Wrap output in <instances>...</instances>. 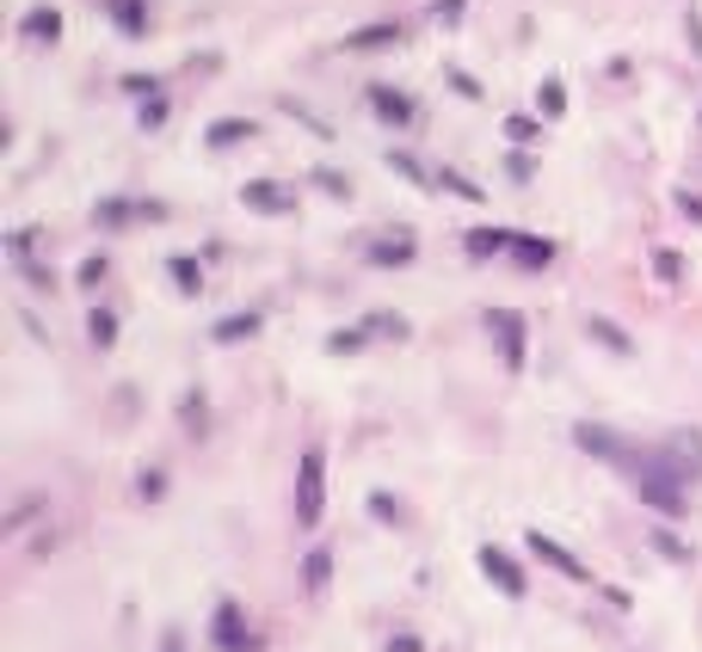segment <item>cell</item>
<instances>
[{
	"mask_svg": "<svg viewBox=\"0 0 702 652\" xmlns=\"http://www.w3.org/2000/svg\"><path fill=\"white\" fill-rule=\"evenodd\" d=\"M573 443L586 456H598V462L616 468L640 505H654V512H666V517H678L690 505V481H684V468L671 462L666 443H635V437L610 431V425H592V419L573 425Z\"/></svg>",
	"mask_w": 702,
	"mask_h": 652,
	"instance_id": "6da1fadb",
	"label": "cell"
},
{
	"mask_svg": "<svg viewBox=\"0 0 702 652\" xmlns=\"http://www.w3.org/2000/svg\"><path fill=\"white\" fill-rule=\"evenodd\" d=\"M487 339H493V351H500V370L505 375H524V351H531V321L517 308H487Z\"/></svg>",
	"mask_w": 702,
	"mask_h": 652,
	"instance_id": "7a4b0ae2",
	"label": "cell"
},
{
	"mask_svg": "<svg viewBox=\"0 0 702 652\" xmlns=\"http://www.w3.org/2000/svg\"><path fill=\"white\" fill-rule=\"evenodd\" d=\"M321 512H327V456L302 450V462H297V529H321Z\"/></svg>",
	"mask_w": 702,
	"mask_h": 652,
	"instance_id": "3957f363",
	"label": "cell"
},
{
	"mask_svg": "<svg viewBox=\"0 0 702 652\" xmlns=\"http://www.w3.org/2000/svg\"><path fill=\"white\" fill-rule=\"evenodd\" d=\"M172 210L160 198H105L93 210V222L99 228H130V222H167Z\"/></svg>",
	"mask_w": 702,
	"mask_h": 652,
	"instance_id": "277c9868",
	"label": "cell"
},
{
	"mask_svg": "<svg viewBox=\"0 0 702 652\" xmlns=\"http://www.w3.org/2000/svg\"><path fill=\"white\" fill-rule=\"evenodd\" d=\"M531 554L543 560V566H555V573L567 578V585H592V566L573 554V548H561L555 536H543V529H531Z\"/></svg>",
	"mask_w": 702,
	"mask_h": 652,
	"instance_id": "5b68a950",
	"label": "cell"
},
{
	"mask_svg": "<svg viewBox=\"0 0 702 652\" xmlns=\"http://www.w3.org/2000/svg\"><path fill=\"white\" fill-rule=\"evenodd\" d=\"M210 640H216V652H259V634L247 628L241 604H216V621H210Z\"/></svg>",
	"mask_w": 702,
	"mask_h": 652,
	"instance_id": "8992f818",
	"label": "cell"
},
{
	"mask_svg": "<svg viewBox=\"0 0 702 652\" xmlns=\"http://www.w3.org/2000/svg\"><path fill=\"white\" fill-rule=\"evenodd\" d=\"M475 560H481L487 585H500L505 597H524V591H531V578H524V566H517V560L505 554V548H493V542H487V548H481V554H475Z\"/></svg>",
	"mask_w": 702,
	"mask_h": 652,
	"instance_id": "52a82bcc",
	"label": "cell"
},
{
	"mask_svg": "<svg viewBox=\"0 0 702 652\" xmlns=\"http://www.w3.org/2000/svg\"><path fill=\"white\" fill-rule=\"evenodd\" d=\"M241 203L259 210V216H290V210H297V191L271 186V179H247V186H241Z\"/></svg>",
	"mask_w": 702,
	"mask_h": 652,
	"instance_id": "ba28073f",
	"label": "cell"
},
{
	"mask_svg": "<svg viewBox=\"0 0 702 652\" xmlns=\"http://www.w3.org/2000/svg\"><path fill=\"white\" fill-rule=\"evenodd\" d=\"M370 111L382 117V124H394V130H406L413 117H420V105L406 93H394V87H370Z\"/></svg>",
	"mask_w": 702,
	"mask_h": 652,
	"instance_id": "9c48e42d",
	"label": "cell"
},
{
	"mask_svg": "<svg viewBox=\"0 0 702 652\" xmlns=\"http://www.w3.org/2000/svg\"><path fill=\"white\" fill-rule=\"evenodd\" d=\"M512 265L517 271H548V265H555V240H543V234H512Z\"/></svg>",
	"mask_w": 702,
	"mask_h": 652,
	"instance_id": "30bf717a",
	"label": "cell"
},
{
	"mask_svg": "<svg viewBox=\"0 0 702 652\" xmlns=\"http://www.w3.org/2000/svg\"><path fill=\"white\" fill-rule=\"evenodd\" d=\"M666 450H671V462L684 468V481L697 486V481H702V431H671Z\"/></svg>",
	"mask_w": 702,
	"mask_h": 652,
	"instance_id": "8fae6325",
	"label": "cell"
},
{
	"mask_svg": "<svg viewBox=\"0 0 702 652\" xmlns=\"http://www.w3.org/2000/svg\"><path fill=\"white\" fill-rule=\"evenodd\" d=\"M413 234H382V240H370V265L376 271H389V265H413Z\"/></svg>",
	"mask_w": 702,
	"mask_h": 652,
	"instance_id": "7c38bea8",
	"label": "cell"
},
{
	"mask_svg": "<svg viewBox=\"0 0 702 652\" xmlns=\"http://www.w3.org/2000/svg\"><path fill=\"white\" fill-rule=\"evenodd\" d=\"M253 130H259L253 117H216V124L203 130V142H210V148L222 155V148H241V142H253Z\"/></svg>",
	"mask_w": 702,
	"mask_h": 652,
	"instance_id": "4fadbf2b",
	"label": "cell"
},
{
	"mask_svg": "<svg viewBox=\"0 0 702 652\" xmlns=\"http://www.w3.org/2000/svg\"><path fill=\"white\" fill-rule=\"evenodd\" d=\"M586 339H598L604 351H616V358H635V339H628L610 314H592V321H586Z\"/></svg>",
	"mask_w": 702,
	"mask_h": 652,
	"instance_id": "5bb4252c",
	"label": "cell"
},
{
	"mask_svg": "<svg viewBox=\"0 0 702 652\" xmlns=\"http://www.w3.org/2000/svg\"><path fill=\"white\" fill-rule=\"evenodd\" d=\"M19 32H25V44H56V37H63V13H56V7H32Z\"/></svg>",
	"mask_w": 702,
	"mask_h": 652,
	"instance_id": "9a60e30c",
	"label": "cell"
},
{
	"mask_svg": "<svg viewBox=\"0 0 702 652\" xmlns=\"http://www.w3.org/2000/svg\"><path fill=\"white\" fill-rule=\"evenodd\" d=\"M512 234L517 228H475L463 247H468V259H493V252H512Z\"/></svg>",
	"mask_w": 702,
	"mask_h": 652,
	"instance_id": "2e32d148",
	"label": "cell"
},
{
	"mask_svg": "<svg viewBox=\"0 0 702 652\" xmlns=\"http://www.w3.org/2000/svg\"><path fill=\"white\" fill-rule=\"evenodd\" d=\"M253 333H259V314H222V321L216 326H210V339H216V345H241V339H253Z\"/></svg>",
	"mask_w": 702,
	"mask_h": 652,
	"instance_id": "e0dca14e",
	"label": "cell"
},
{
	"mask_svg": "<svg viewBox=\"0 0 702 652\" xmlns=\"http://www.w3.org/2000/svg\"><path fill=\"white\" fill-rule=\"evenodd\" d=\"M401 25H364V32H352V37H345V49H394V44H401Z\"/></svg>",
	"mask_w": 702,
	"mask_h": 652,
	"instance_id": "ac0fdd59",
	"label": "cell"
},
{
	"mask_svg": "<svg viewBox=\"0 0 702 652\" xmlns=\"http://www.w3.org/2000/svg\"><path fill=\"white\" fill-rule=\"evenodd\" d=\"M105 13L118 19V32H124V37H142V32H148V13H142V0H105Z\"/></svg>",
	"mask_w": 702,
	"mask_h": 652,
	"instance_id": "d6986e66",
	"label": "cell"
},
{
	"mask_svg": "<svg viewBox=\"0 0 702 652\" xmlns=\"http://www.w3.org/2000/svg\"><path fill=\"white\" fill-rule=\"evenodd\" d=\"M327 578H333V554H327V548H309V560H302V585L321 597V591H327Z\"/></svg>",
	"mask_w": 702,
	"mask_h": 652,
	"instance_id": "ffe728a7",
	"label": "cell"
},
{
	"mask_svg": "<svg viewBox=\"0 0 702 652\" xmlns=\"http://www.w3.org/2000/svg\"><path fill=\"white\" fill-rule=\"evenodd\" d=\"M167 271H172V290H179V295H198L203 290V265L186 259V252H179V259H167Z\"/></svg>",
	"mask_w": 702,
	"mask_h": 652,
	"instance_id": "44dd1931",
	"label": "cell"
},
{
	"mask_svg": "<svg viewBox=\"0 0 702 652\" xmlns=\"http://www.w3.org/2000/svg\"><path fill=\"white\" fill-rule=\"evenodd\" d=\"M87 339H93V351H111V345H118V314L93 308V314H87Z\"/></svg>",
	"mask_w": 702,
	"mask_h": 652,
	"instance_id": "7402d4cb",
	"label": "cell"
},
{
	"mask_svg": "<svg viewBox=\"0 0 702 652\" xmlns=\"http://www.w3.org/2000/svg\"><path fill=\"white\" fill-rule=\"evenodd\" d=\"M389 167L401 172L406 186H420V191H437V172H425V167H420V160H413V155H394V148H389Z\"/></svg>",
	"mask_w": 702,
	"mask_h": 652,
	"instance_id": "603a6c76",
	"label": "cell"
},
{
	"mask_svg": "<svg viewBox=\"0 0 702 652\" xmlns=\"http://www.w3.org/2000/svg\"><path fill=\"white\" fill-rule=\"evenodd\" d=\"M364 333H370V339H394V345H401L413 326H406V314H370V321H364Z\"/></svg>",
	"mask_w": 702,
	"mask_h": 652,
	"instance_id": "cb8c5ba5",
	"label": "cell"
},
{
	"mask_svg": "<svg viewBox=\"0 0 702 652\" xmlns=\"http://www.w3.org/2000/svg\"><path fill=\"white\" fill-rule=\"evenodd\" d=\"M370 517H376V524H389V529H401L406 524V505H401V498H389V493H370Z\"/></svg>",
	"mask_w": 702,
	"mask_h": 652,
	"instance_id": "d4e9b609",
	"label": "cell"
},
{
	"mask_svg": "<svg viewBox=\"0 0 702 652\" xmlns=\"http://www.w3.org/2000/svg\"><path fill=\"white\" fill-rule=\"evenodd\" d=\"M437 191H456V198H463V203H481V198H487V191L475 186V179H463V172H450V167L437 172Z\"/></svg>",
	"mask_w": 702,
	"mask_h": 652,
	"instance_id": "484cf974",
	"label": "cell"
},
{
	"mask_svg": "<svg viewBox=\"0 0 702 652\" xmlns=\"http://www.w3.org/2000/svg\"><path fill=\"white\" fill-rule=\"evenodd\" d=\"M314 186L327 191V198H345V203H352V179H345V172H333V167H321V172H314Z\"/></svg>",
	"mask_w": 702,
	"mask_h": 652,
	"instance_id": "4316f807",
	"label": "cell"
},
{
	"mask_svg": "<svg viewBox=\"0 0 702 652\" xmlns=\"http://www.w3.org/2000/svg\"><path fill=\"white\" fill-rule=\"evenodd\" d=\"M364 345H370V333H364V326H352V333H333L327 351H333V358H345V351H364Z\"/></svg>",
	"mask_w": 702,
	"mask_h": 652,
	"instance_id": "83f0119b",
	"label": "cell"
},
{
	"mask_svg": "<svg viewBox=\"0 0 702 652\" xmlns=\"http://www.w3.org/2000/svg\"><path fill=\"white\" fill-rule=\"evenodd\" d=\"M505 136H512L517 148H531V142L543 136V124H536V117H505Z\"/></svg>",
	"mask_w": 702,
	"mask_h": 652,
	"instance_id": "f1b7e54d",
	"label": "cell"
},
{
	"mask_svg": "<svg viewBox=\"0 0 702 652\" xmlns=\"http://www.w3.org/2000/svg\"><path fill=\"white\" fill-rule=\"evenodd\" d=\"M654 548H659V554H666V560H678V566H690V548L678 542L671 529H654Z\"/></svg>",
	"mask_w": 702,
	"mask_h": 652,
	"instance_id": "f546056e",
	"label": "cell"
},
{
	"mask_svg": "<svg viewBox=\"0 0 702 652\" xmlns=\"http://www.w3.org/2000/svg\"><path fill=\"white\" fill-rule=\"evenodd\" d=\"M654 271H659V278H666V283H678V278H684V259H678V252H666V247H659V252H654Z\"/></svg>",
	"mask_w": 702,
	"mask_h": 652,
	"instance_id": "4dcf8cb0",
	"label": "cell"
},
{
	"mask_svg": "<svg viewBox=\"0 0 702 652\" xmlns=\"http://www.w3.org/2000/svg\"><path fill=\"white\" fill-rule=\"evenodd\" d=\"M105 278H111V265H105V259H87V265H80V278H75V283H80V290H99Z\"/></svg>",
	"mask_w": 702,
	"mask_h": 652,
	"instance_id": "1f68e13d",
	"label": "cell"
},
{
	"mask_svg": "<svg viewBox=\"0 0 702 652\" xmlns=\"http://www.w3.org/2000/svg\"><path fill=\"white\" fill-rule=\"evenodd\" d=\"M160 124H167V99H142V130H160Z\"/></svg>",
	"mask_w": 702,
	"mask_h": 652,
	"instance_id": "d6a6232c",
	"label": "cell"
},
{
	"mask_svg": "<svg viewBox=\"0 0 702 652\" xmlns=\"http://www.w3.org/2000/svg\"><path fill=\"white\" fill-rule=\"evenodd\" d=\"M543 111H548V117H561V111H567V93H561V80H548V87H543Z\"/></svg>",
	"mask_w": 702,
	"mask_h": 652,
	"instance_id": "836d02e7",
	"label": "cell"
},
{
	"mask_svg": "<svg viewBox=\"0 0 702 652\" xmlns=\"http://www.w3.org/2000/svg\"><path fill=\"white\" fill-rule=\"evenodd\" d=\"M136 493H142V498H160V493H167V481H160V468H142Z\"/></svg>",
	"mask_w": 702,
	"mask_h": 652,
	"instance_id": "e575fe53",
	"label": "cell"
},
{
	"mask_svg": "<svg viewBox=\"0 0 702 652\" xmlns=\"http://www.w3.org/2000/svg\"><path fill=\"white\" fill-rule=\"evenodd\" d=\"M179 413H186V431H203V394H186Z\"/></svg>",
	"mask_w": 702,
	"mask_h": 652,
	"instance_id": "d590c367",
	"label": "cell"
},
{
	"mask_svg": "<svg viewBox=\"0 0 702 652\" xmlns=\"http://www.w3.org/2000/svg\"><path fill=\"white\" fill-rule=\"evenodd\" d=\"M505 172H512L517 186H531V172H536V160H531V155H512V160H505Z\"/></svg>",
	"mask_w": 702,
	"mask_h": 652,
	"instance_id": "8d00e7d4",
	"label": "cell"
},
{
	"mask_svg": "<svg viewBox=\"0 0 702 652\" xmlns=\"http://www.w3.org/2000/svg\"><path fill=\"white\" fill-rule=\"evenodd\" d=\"M37 512V498H25V505H13V512H7V536H13V529H25V517Z\"/></svg>",
	"mask_w": 702,
	"mask_h": 652,
	"instance_id": "74e56055",
	"label": "cell"
},
{
	"mask_svg": "<svg viewBox=\"0 0 702 652\" xmlns=\"http://www.w3.org/2000/svg\"><path fill=\"white\" fill-rule=\"evenodd\" d=\"M124 87H130L136 99H155V75H124Z\"/></svg>",
	"mask_w": 702,
	"mask_h": 652,
	"instance_id": "f35d334b",
	"label": "cell"
},
{
	"mask_svg": "<svg viewBox=\"0 0 702 652\" xmlns=\"http://www.w3.org/2000/svg\"><path fill=\"white\" fill-rule=\"evenodd\" d=\"M678 210H684V216H690V222H697V228H702V198H690V191H678Z\"/></svg>",
	"mask_w": 702,
	"mask_h": 652,
	"instance_id": "ab89813d",
	"label": "cell"
},
{
	"mask_svg": "<svg viewBox=\"0 0 702 652\" xmlns=\"http://www.w3.org/2000/svg\"><path fill=\"white\" fill-rule=\"evenodd\" d=\"M389 652H425V647H420V634H394Z\"/></svg>",
	"mask_w": 702,
	"mask_h": 652,
	"instance_id": "60d3db41",
	"label": "cell"
},
{
	"mask_svg": "<svg viewBox=\"0 0 702 652\" xmlns=\"http://www.w3.org/2000/svg\"><path fill=\"white\" fill-rule=\"evenodd\" d=\"M684 25H690V49H697V56H702V19H697V13H690V19H684Z\"/></svg>",
	"mask_w": 702,
	"mask_h": 652,
	"instance_id": "b9f144b4",
	"label": "cell"
},
{
	"mask_svg": "<svg viewBox=\"0 0 702 652\" xmlns=\"http://www.w3.org/2000/svg\"><path fill=\"white\" fill-rule=\"evenodd\" d=\"M160 652H186V640H179V634H167V640H160Z\"/></svg>",
	"mask_w": 702,
	"mask_h": 652,
	"instance_id": "7bdbcfd3",
	"label": "cell"
}]
</instances>
